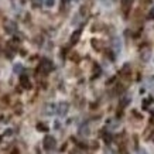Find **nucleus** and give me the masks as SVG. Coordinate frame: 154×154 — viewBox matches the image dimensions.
Returning <instances> with one entry per match:
<instances>
[{"instance_id": "nucleus-1", "label": "nucleus", "mask_w": 154, "mask_h": 154, "mask_svg": "<svg viewBox=\"0 0 154 154\" xmlns=\"http://www.w3.org/2000/svg\"><path fill=\"white\" fill-rule=\"evenodd\" d=\"M38 69H40V72H42V74H48V72L52 69V62L50 60H45V58H44V60L40 62Z\"/></svg>"}, {"instance_id": "nucleus-2", "label": "nucleus", "mask_w": 154, "mask_h": 154, "mask_svg": "<svg viewBox=\"0 0 154 154\" xmlns=\"http://www.w3.org/2000/svg\"><path fill=\"white\" fill-rule=\"evenodd\" d=\"M55 146H57L55 137H52V136H45V139H44V149L52 150V149H55Z\"/></svg>"}, {"instance_id": "nucleus-3", "label": "nucleus", "mask_w": 154, "mask_h": 154, "mask_svg": "<svg viewBox=\"0 0 154 154\" xmlns=\"http://www.w3.org/2000/svg\"><path fill=\"white\" fill-rule=\"evenodd\" d=\"M68 109H69V105L66 102H61L58 103V106H57V113L60 115V116H65L66 113H68Z\"/></svg>"}, {"instance_id": "nucleus-4", "label": "nucleus", "mask_w": 154, "mask_h": 154, "mask_svg": "<svg viewBox=\"0 0 154 154\" xmlns=\"http://www.w3.org/2000/svg\"><path fill=\"white\" fill-rule=\"evenodd\" d=\"M5 30H6V31H7L9 34L16 33V30H17V24L13 23V21H7V23L5 24Z\"/></svg>"}, {"instance_id": "nucleus-5", "label": "nucleus", "mask_w": 154, "mask_h": 154, "mask_svg": "<svg viewBox=\"0 0 154 154\" xmlns=\"http://www.w3.org/2000/svg\"><path fill=\"white\" fill-rule=\"evenodd\" d=\"M113 50H115V52H120L122 51V41L120 38H113Z\"/></svg>"}, {"instance_id": "nucleus-6", "label": "nucleus", "mask_w": 154, "mask_h": 154, "mask_svg": "<svg viewBox=\"0 0 154 154\" xmlns=\"http://www.w3.org/2000/svg\"><path fill=\"white\" fill-rule=\"evenodd\" d=\"M130 6H131V0H122V9L125 13H129V10H130Z\"/></svg>"}, {"instance_id": "nucleus-7", "label": "nucleus", "mask_w": 154, "mask_h": 154, "mask_svg": "<svg viewBox=\"0 0 154 154\" xmlns=\"http://www.w3.org/2000/svg\"><path fill=\"white\" fill-rule=\"evenodd\" d=\"M20 82H21V85H23L26 89H28L30 86H31V84H30V79H28V76H26V75H23V76H21Z\"/></svg>"}, {"instance_id": "nucleus-8", "label": "nucleus", "mask_w": 154, "mask_h": 154, "mask_svg": "<svg viewBox=\"0 0 154 154\" xmlns=\"http://www.w3.org/2000/svg\"><path fill=\"white\" fill-rule=\"evenodd\" d=\"M54 112H57V107L54 103H50V105L45 106V113H47V115H52Z\"/></svg>"}, {"instance_id": "nucleus-9", "label": "nucleus", "mask_w": 154, "mask_h": 154, "mask_svg": "<svg viewBox=\"0 0 154 154\" xmlns=\"http://www.w3.org/2000/svg\"><path fill=\"white\" fill-rule=\"evenodd\" d=\"M55 5H57V0H44V6L47 9H52Z\"/></svg>"}, {"instance_id": "nucleus-10", "label": "nucleus", "mask_w": 154, "mask_h": 154, "mask_svg": "<svg viewBox=\"0 0 154 154\" xmlns=\"http://www.w3.org/2000/svg\"><path fill=\"white\" fill-rule=\"evenodd\" d=\"M150 58V50H143L141 51V60L144 61V62H147Z\"/></svg>"}, {"instance_id": "nucleus-11", "label": "nucleus", "mask_w": 154, "mask_h": 154, "mask_svg": "<svg viewBox=\"0 0 154 154\" xmlns=\"http://www.w3.org/2000/svg\"><path fill=\"white\" fill-rule=\"evenodd\" d=\"M79 35H81V31H79V30H78V31H75V33L72 34V37H71V42H72V44H75V42L78 41Z\"/></svg>"}, {"instance_id": "nucleus-12", "label": "nucleus", "mask_w": 154, "mask_h": 154, "mask_svg": "<svg viewBox=\"0 0 154 154\" xmlns=\"http://www.w3.org/2000/svg\"><path fill=\"white\" fill-rule=\"evenodd\" d=\"M13 71H14V74H21V71H23V65H21V64H14Z\"/></svg>"}, {"instance_id": "nucleus-13", "label": "nucleus", "mask_w": 154, "mask_h": 154, "mask_svg": "<svg viewBox=\"0 0 154 154\" xmlns=\"http://www.w3.org/2000/svg\"><path fill=\"white\" fill-rule=\"evenodd\" d=\"M81 134H82V136H89V134H91V131H89V126H86V125H85V126L81 127Z\"/></svg>"}, {"instance_id": "nucleus-14", "label": "nucleus", "mask_w": 154, "mask_h": 154, "mask_svg": "<svg viewBox=\"0 0 154 154\" xmlns=\"http://www.w3.org/2000/svg\"><path fill=\"white\" fill-rule=\"evenodd\" d=\"M130 100H131V98H130V96H127V95H126L125 98L122 99V106H123V107H125V106H127V105L130 103Z\"/></svg>"}, {"instance_id": "nucleus-15", "label": "nucleus", "mask_w": 154, "mask_h": 154, "mask_svg": "<svg viewBox=\"0 0 154 154\" xmlns=\"http://www.w3.org/2000/svg\"><path fill=\"white\" fill-rule=\"evenodd\" d=\"M103 140H105V143H110V141H112V134L105 133V134H103Z\"/></svg>"}, {"instance_id": "nucleus-16", "label": "nucleus", "mask_w": 154, "mask_h": 154, "mask_svg": "<svg viewBox=\"0 0 154 154\" xmlns=\"http://www.w3.org/2000/svg\"><path fill=\"white\" fill-rule=\"evenodd\" d=\"M37 129H38V130H40V131H47V130H48V127L45 126V125H42V123H38Z\"/></svg>"}, {"instance_id": "nucleus-17", "label": "nucleus", "mask_w": 154, "mask_h": 154, "mask_svg": "<svg viewBox=\"0 0 154 154\" xmlns=\"http://www.w3.org/2000/svg\"><path fill=\"white\" fill-rule=\"evenodd\" d=\"M149 19H154V7L150 10V14H149Z\"/></svg>"}, {"instance_id": "nucleus-18", "label": "nucleus", "mask_w": 154, "mask_h": 154, "mask_svg": "<svg viewBox=\"0 0 154 154\" xmlns=\"http://www.w3.org/2000/svg\"><path fill=\"white\" fill-rule=\"evenodd\" d=\"M33 2H34V6H38L41 3V0H33Z\"/></svg>"}, {"instance_id": "nucleus-19", "label": "nucleus", "mask_w": 154, "mask_h": 154, "mask_svg": "<svg viewBox=\"0 0 154 154\" xmlns=\"http://www.w3.org/2000/svg\"><path fill=\"white\" fill-rule=\"evenodd\" d=\"M150 140H151V141H154V131H153V133H151V136H150Z\"/></svg>"}, {"instance_id": "nucleus-20", "label": "nucleus", "mask_w": 154, "mask_h": 154, "mask_svg": "<svg viewBox=\"0 0 154 154\" xmlns=\"http://www.w3.org/2000/svg\"><path fill=\"white\" fill-rule=\"evenodd\" d=\"M139 154H147V153H146V150H140V151H139Z\"/></svg>"}, {"instance_id": "nucleus-21", "label": "nucleus", "mask_w": 154, "mask_h": 154, "mask_svg": "<svg viewBox=\"0 0 154 154\" xmlns=\"http://www.w3.org/2000/svg\"><path fill=\"white\" fill-rule=\"evenodd\" d=\"M13 154H19V151H17V150H14V151H13Z\"/></svg>"}]
</instances>
